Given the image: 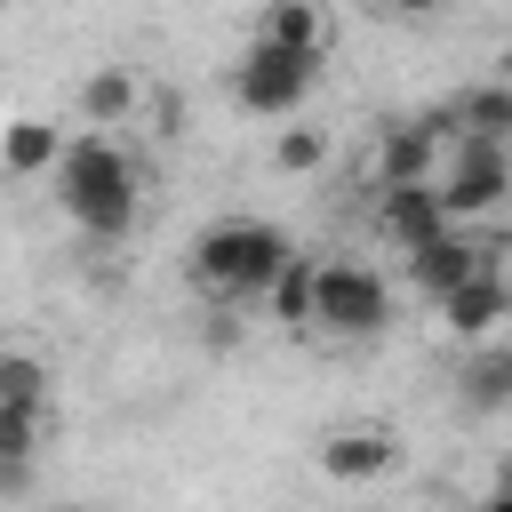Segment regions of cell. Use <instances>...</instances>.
Segmentation results:
<instances>
[{
  "instance_id": "1",
  "label": "cell",
  "mask_w": 512,
  "mask_h": 512,
  "mask_svg": "<svg viewBox=\"0 0 512 512\" xmlns=\"http://www.w3.org/2000/svg\"><path fill=\"white\" fill-rule=\"evenodd\" d=\"M48 176H56V200H64V216H72L80 232L120 240V232L136 224V160H128L112 136H72Z\"/></svg>"
},
{
  "instance_id": "2",
  "label": "cell",
  "mask_w": 512,
  "mask_h": 512,
  "mask_svg": "<svg viewBox=\"0 0 512 512\" xmlns=\"http://www.w3.org/2000/svg\"><path fill=\"white\" fill-rule=\"evenodd\" d=\"M288 256H296V248H288L280 224L232 216V224H208V232L192 240V280H200L208 296H264Z\"/></svg>"
},
{
  "instance_id": "3",
  "label": "cell",
  "mask_w": 512,
  "mask_h": 512,
  "mask_svg": "<svg viewBox=\"0 0 512 512\" xmlns=\"http://www.w3.org/2000/svg\"><path fill=\"white\" fill-rule=\"evenodd\" d=\"M392 320V288L368 264H312V296H304V328L320 336H376Z\"/></svg>"
},
{
  "instance_id": "4",
  "label": "cell",
  "mask_w": 512,
  "mask_h": 512,
  "mask_svg": "<svg viewBox=\"0 0 512 512\" xmlns=\"http://www.w3.org/2000/svg\"><path fill=\"white\" fill-rule=\"evenodd\" d=\"M432 192H440V216H448V224H464V216H496L504 192H512V160H504V144H496V136H456V152H448V168L432 176Z\"/></svg>"
},
{
  "instance_id": "5",
  "label": "cell",
  "mask_w": 512,
  "mask_h": 512,
  "mask_svg": "<svg viewBox=\"0 0 512 512\" xmlns=\"http://www.w3.org/2000/svg\"><path fill=\"white\" fill-rule=\"evenodd\" d=\"M312 80H320V64L296 56V48H272V40H256V48L232 64V96H240L248 112H296V104L312 96Z\"/></svg>"
},
{
  "instance_id": "6",
  "label": "cell",
  "mask_w": 512,
  "mask_h": 512,
  "mask_svg": "<svg viewBox=\"0 0 512 512\" xmlns=\"http://www.w3.org/2000/svg\"><path fill=\"white\" fill-rule=\"evenodd\" d=\"M496 256H504L496 240H464V232L448 224V232H432V240H416V248H408V272H416V288L440 304L456 280H472V272H496Z\"/></svg>"
},
{
  "instance_id": "7",
  "label": "cell",
  "mask_w": 512,
  "mask_h": 512,
  "mask_svg": "<svg viewBox=\"0 0 512 512\" xmlns=\"http://www.w3.org/2000/svg\"><path fill=\"white\" fill-rule=\"evenodd\" d=\"M392 464H400V440H392V432H376V424H360V432H328V440H320V472H328V480H344V488L384 480Z\"/></svg>"
},
{
  "instance_id": "8",
  "label": "cell",
  "mask_w": 512,
  "mask_h": 512,
  "mask_svg": "<svg viewBox=\"0 0 512 512\" xmlns=\"http://www.w3.org/2000/svg\"><path fill=\"white\" fill-rule=\"evenodd\" d=\"M376 232H384V240H400V248H416V240L448 232L440 192H432V184H376Z\"/></svg>"
},
{
  "instance_id": "9",
  "label": "cell",
  "mask_w": 512,
  "mask_h": 512,
  "mask_svg": "<svg viewBox=\"0 0 512 512\" xmlns=\"http://www.w3.org/2000/svg\"><path fill=\"white\" fill-rule=\"evenodd\" d=\"M256 40H272V48H296V56L328 64V48H336V16H328V0H272Z\"/></svg>"
},
{
  "instance_id": "10",
  "label": "cell",
  "mask_w": 512,
  "mask_h": 512,
  "mask_svg": "<svg viewBox=\"0 0 512 512\" xmlns=\"http://www.w3.org/2000/svg\"><path fill=\"white\" fill-rule=\"evenodd\" d=\"M440 312H448V328H456V336H480V344H488V336L504 328L512 296H504V280H496V272H472V280H456V288L440 296Z\"/></svg>"
},
{
  "instance_id": "11",
  "label": "cell",
  "mask_w": 512,
  "mask_h": 512,
  "mask_svg": "<svg viewBox=\"0 0 512 512\" xmlns=\"http://www.w3.org/2000/svg\"><path fill=\"white\" fill-rule=\"evenodd\" d=\"M432 160H440V136H432L424 120H408V128L384 136V152H376V184H432Z\"/></svg>"
},
{
  "instance_id": "12",
  "label": "cell",
  "mask_w": 512,
  "mask_h": 512,
  "mask_svg": "<svg viewBox=\"0 0 512 512\" xmlns=\"http://www.w3.org/2000/svg\"><path fill=\"white\" fill-rule=\"evenodd\" d=\"M56 152H64V128L56 120H8V136H0V168L8 176H40V168H56Z\"/></svg>"
},
{
  "instance_id": "13",
  "label": "cell",
  "mask_w": 512,
  "mask_h": 512,
  "mask_svg": "<svg viewBox=\"0 0 512 512\" xmlns=\"http://www.w3.org/2000/svg\"><path fill=\"white\" fill-rule=\"evenodd\" d=\"M80 112H88L96 128L128 120V112H136V72H128V64H104V72H88V88H80Z\"/></svg>"
},
{
  "instance_id": "14",
  "label": "cell",
  "mask_w": 512,
  "mask_h": 512,
  "mask_svg": "<svg viewBox=\"0 0 512 512\" xmlns=\"http://www.w3.org/2000/svg\"><path fill=\"white\" fill-rule=\"evenodd\" d=\"M464 400H472V408H504V400H512V352H504L496 336H488L480 360L464 368Z\"/></svg>"
},
{
  "instance_id": "15",
  "label": "cell",
  "mask_w": 512,
  "mask_h": 512,
  "mask_svg": "<svg viewBox=\"0 0 512 512\" xmlns=\"http://www.w3.org/2000/svg\"><path fill=\"white\" fill-rule=\"evenodd\" d=\"M0 408H48V360L40 352H0Z\"/></svg>"
},
{
  "instance_id": "16",
  "label": "cell",
  "mask_w": 512,
  "mask_h": 512,
  "mask_svg": "<svg viewBox=\"0 0 512 512\" xmlns=\"http://www.w3.org/2000/svg\"><path fill=\"white\" fill-rule=\"evenodd\" d=\"M304 296H312V256H288L280 272H272V288H264V304L288 320V328H304Z\"/></svg>"
},
{
  "instance_id": "17",
  "label": "cell",
  "mask_w": 512,
  "mask_h": 512,
  "mask_svg": "<svg viewBox=\"0 0 512 512\" xmlns=\"http://www.w3.org/2000/svg\"><path fill=\"white\" fill-rule=\"evenodd\" d=\"M40 416L48 408H0V464H32L40 456Z\"/></svg>"
},
{
  "instance_id": "18",
  "label": "cell",
  "mask_w": 512,
  "mask_h": 512,
  "mask_svg": "<svg viewBox=\"0 0 512 512\" xmlns=\"http://www.w3.org/2000/svg\"><path fill=\"white\" fill-rule=\"evenodd\" d=\"M272 160H280L288 176H304V168H320V160H328V136H320V128H288Z\"/></svg>"
},
{
  "instance_id": "19",
  "label": "cell",
  "mask_w": 512,
  "mask_h": 512,
  "mask_svg": "<svg viewBox=\"0 0 512 512\" xmlns=\"http://www.w3.org/2000/svg\"><path fill=\"white\" fill-rule=\"evenodd\" d=\"M392 16H432V8H448V0H384Z\"/></svg>"
},
{
  "instance_id": "20",
  "label": "cell",
  "mask_w": 512,
  "mask_h": 512,
  "mask_svg": "<svg viewBox=\"0 0 512 512\" xmlns=\"http://www.w3.org/2000/svg\"><path fill=\"white\" fill-rule=\"evenodd\" d=\"M472 512H512V496H504V488H496V496H480V504H472Z\"/></svg>"
},
{
  "instance_id": "21",
  "label": "cell",
  "mask_w": 512,
  "mask_h": 512,
  "mask_svg": "<svg viewBox=\"0 0 512 512\" xmlns=\"http://www.w3.org/2000/svg\"><path fill=\"white\" fill-rule=\"evenodd\" d=\"M56 512H88V504H56Z\"/></svg>"
},
{
  "instance_id": "22",
  "label": "cell",
  "mask_w": 512,
  "mask_h": 512,
  "mask_svg": "<svg viewBox=\"0 0 512 512\" xmlns=\"http://www.w3.org/2000/svg\"><path fill=\"white\" fill-rule=\"evenodd\" d=\"M0 8H8V0H0Z\"/></svg>"
}]
</instances>
